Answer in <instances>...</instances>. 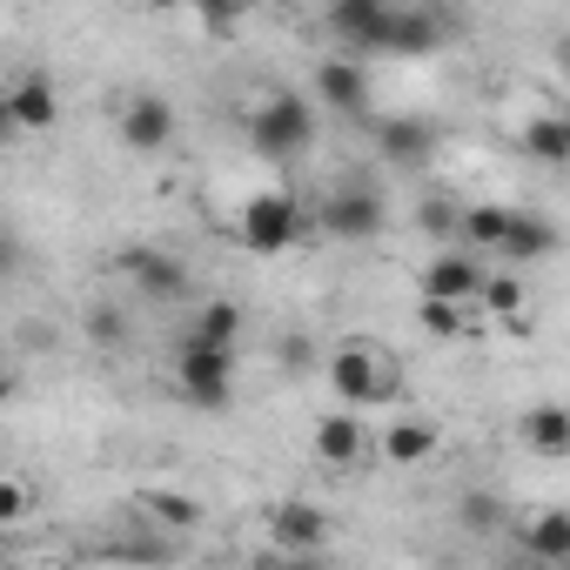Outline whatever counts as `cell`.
I'll return each instance as SVG.
<instances>
[{
  "label": "cell",
  "instance_id": "cell-1",
  "mask_svg": "<svg viewBox=\"0 0 570 570\" xmlns=\"http://www.w3.org/2000/svg\"><path fill=\"white\" fill-rule=\"evenodd\" d=\"M175 390H181V403L222 416L235 403V343H215V336L188 330L175 343Z\"/></svg>",
  "mask_w": 570,
  "mask_h": 570
},
{
  "label": "cell",
  "instance_id": "cell-2",
  "mask_svg": "<svg viewBox=\"0 0 570 570\" xmlns=\"http://www.w3.org/2000/svg\"><path fill=\"white\" fill-rule=\"evenodd\" d=\"M330 390H336V403H350V410L390 403V396H396V363H390V350L370 343V336H343V343L330 350Z\"/></svg>",
  "mask_w": 570,
  "mask_h": 570
},
{
  "label": "cell",
  "instance_id": "cell-3",
  "mask_svg": "<svg viewBox=\"0 0 570 570\" xmlns=\"http://www.w3.org/2000/svg\"><path fill=\"white\" fill-rule=\"evenodd\" d=\"M235 235H242L248 255H289V248L309 235V215H303V202H296L289 188H262V195L242 202Z\"/></svg>",
  "mask_w": 570,
  "mask_h": 570
},
{
  "label": "cell",
  "instance_id": "cell-4",
  "mask_svg": "<svg viewBox=\"0 0 570 570\" xmlns=\"http://www.w3.org/2000/svg\"><path fill=\"white\" fill-rule=\"evenodd\" d=\"M248 141H255V155H268V161H296V155H309V141H316V108H309L303 95H268V101L255 108V121H248Z\"/></svg>",
  "mask_w": 570,
  "mask_h": 570
},
{
  "label": "cell",
  "instance_id": "cell-5",
  "mask_svg": "<svg viewBox=\"0 0 570 570\" xmlns=\"http://www.w3.org/2000/svg\"><path fill=\"white\" fill-rule=\"evenodd\" d=\"M383 222H390V208L370 181H343L336 195H323V215H316V228L336 235V242H376Z\"/></svg>",
  "mask_w": 570,
  "mask_h": 570
},
{
  "label": "cell",
  "instance_id": "cell-6",
  "mask_svg": "<svg viewBox=\"0 0 570 570\" xmlns=\"http://www.w3.org/2000/svg\"><path fill=\"white\" fill-rule=\"evenodd\" d=\"M390 21H396L390 0H330L323 8V28L350 55H390Z\"/></svg>",
  "mask_w": 570,
  "mask_h": 570
},
{
  "label": "cell",
  "instance_id": "cell-7",
  "mask_svg": "<svg viewBox=\"0 0 570 570\" xmlns=\"http://www.w3.org/2000/svg\"><path fill=\"white\" fill-rule=\"evenodd\" d=\"M316 95H323V108L343 115V121H363V115L376 108L363 55H330V61H316Z\"/></svg>",
  "mask_w": 570,
  "mask_h": 570
},
{
  "label": "cell",
  "instance_id": "cell-8",
  "mask_svg": "<svg viewBox=\"0 0 570 570\" xmlns=\"http://www.w3.org/2000/svg\"><path fill=\"white\" fill-rule=\"evenodd\" d=\"M168 141H175V101L155 95V88L128 95V101H121V148H128V155H161Z\"/></svg>",
  "mask_w": 570,
  "mask_h": 570
},
{
  "label": "cell",
  "instance_id": "cell-9",
  "mask_svg": "<svg viewBox=\"0 0 570 570\" xmlns=\"http://www.w3.org/2000/svg\"><path fill=\"white\" fill-rule=\"evenodd\" d=\"M115 262H121V275L135 282L148 303H181V296H188V262H175L168 248H141V242H135V248H121Z\"/></svg>",
  "mask_w": 570,
  "mask_h": 570
},
{
  "label": "cell",
  "instance_id": "cell-10",
  "mask_svg": "<svg viewBox=\"0 0 570 570\" xmlns=\"http://www.w3.org/2000/svg\"><path fill=\"white\" fill-rule=\"evenodd\" d=\"M483 255L470 248V242H456V248H443V255H430V268H423V296H443V303H476L483 296Z\"/></svg>",
  "mask_w": 570,
  "mask_h": 570
},
{
  "label": "cell",
  "instance_id": "cell-11",
  "mask_svg": "<svg viewBox=\"0 0 570 570\" xmlns=\"http://www.w3.org/2000/svg\"><path fill=\"white\" fill-rule=\"evenodd\" d=\"M55 121H61L55 81H48V75H21V81L8 88V128H14V135H55Z\"/></svg>",
  "mask_w": 570,
  "mask_h": 570
},
{
  "label": "cell",
  "instance_id": "cell-12",
  "mask_svg": "<svg viewBox=\"0 0 570 570\" xmlns=\"http://www.w3.org/2000/svg\"><path fill=\"white\" fill-rule=\"evenodd\" d=\"M268 537H275L282 550L309 557V550H323V543H330V517H323L316 503L289 497V503H275V510H268Z\"/></svg>",
  "mask_w": 570,
  "mask_h": 570
},
{
  "label": "cell",
  "instance_id": "cell-13",
  "mask_svg": "<svg viewBox=\"0 0 570 570\" xmlns=\"http://www.w3.org/2000/svg\"><path fill=\"white\" fill-rule=\"evenodd\" d=\"M376 148H383L390 168H423V161L436 155V135H430V121H416V115H383V121H376Z\"/></svg>",
  "mask_w": 570,
  "mask_h": 570
},
{
  "label": "cell",
  "instance_id": "cell-14",
  "mask_svg": "<svg viewBox=\"0 0 570 570\" xmlns=\"http://www.w3.org/2000/svg\"><path fill=\"white\" fill-rule=\"evenodd\" d=\"M370 456V430L350 416V410H330L323 423H316V463H330V470H356Z\"/></svg>",
  "mask_w": 570,
  "mask_h": 570
},
{
  "label": "cell",
  "instance_id": "cell-15",
  "mask_svg": "<svg viewBox=\"0 0 570 570\" xmlns=\"http://www.w3.org/2000/svg\"><path fill=\"white\" fill-rule=\"evenodd\" d=\"M430 456H436V423H430V416H396V423L383 430V463L416 470V463H430Z\"/></svg>",
  "mask_w": 570,
  "mask_h": 570
},
{
  "label": "cell",
  "instance_id": "cell-16",
  "mask_svg": "<svg viewBox=\"0 0 570 570\" xmlns=\"http://www.w3.org/2000/svg\"><path fill=\"white\" fill-rule=\"evenodd\" d=\"M517 537L537 563H570V510H537V517H523Z\"/></svg>",
  "mask_w": 570,
  "mask_h": 570
},
{
  "label": "cell",
  "instance_id": "cell-17",
  "mask_svg": "<svg viewBox=\"0 0 570 570\" xmlns=\"http://www.w3.org/2000/svg\"><path fill=\"white\" fill-rule=\"evenodd\" d=\"M523 155L543 168H570V115H530L523 121Z\"/></svg>",
  "mask_w": 570,
  "mask_h": 570
},
{
  "label": "cell",
  "instance_id": "cell-18",
  "mask_svg": "<svg viewBox=\"0 0 570 570\" xmlns=\"http://www.w3.org/2000/svg\"><path fill=\"white\" fill-rule=\"evenodd\" d=\"M497 255H510V262H543V255H557V222L517 208V215H510V235H503Z\"/></svg>",
  "mask_w": 570,
  "mask_h": 570
},
{
  "label": "cell",
  "instance_id": "cell-19",
  "mask_svg": "<svg viewBox=\"0 0 570 570\" xmlns=\"http://www.w3.org/2000/svg\"><path fill=\"white\" fill-rule=\"evenodd\" d=\"M523 443H530L537 456H570V410H563V403L523 410Z\"/></svg>",
  "mask_w": 570,
  "mask_h": 570
},
{
  "label": "cell",
  "instance_id": "cell-20",
  "mask_svg": "<svg viewBox=\"0 0 570 570\" xmlns=\"http://www.w3.org/2000/svg\"><path fill=\"white\" fill-rule=\"evenodd\" d=\"M443 48V21L436 14H416V8H396L390 21V55H436Z\"/></svg>",
  "mask_w": 570,
  "mask_h": 570
},
{
  "label": "cell",
  "instance_id": "cell-21",
  "mask_svg": "<svg viewBox=\"0 0 570 570\" xmlns=\"http://www.w3.org/2000/svg\"><path fill=\"white\" fill-rule=\"evenodd\" d=\"M510 215L517 208H497V202H476V208H463V235L456 242H470V248H503V235H510Z\"/></svg>",
  "mask_w": 570,
  "mask_h": 570
},
{
  "label": "cell",
  "instance_id": "cell-22",
  "mask_svg": "<svg viewBox=\"0 0 570 570\" xmlns=\"http://www.w3.org/2000/svg\"><path fill=\"white\" fill-rule=\"evenodd\" d=\"M141 510H148L155 523H168V530H195V523H202V503L181 497V490H141Z\"/></svg>",
  "mask_w": 570,
  "mask_h": 570
},
{
  "label": "cell",
  "instance_id": "cell-23",
  "mask_svg": "<svg viewBox=\"0 0 570 570\" xmlns=\"http://www.w3.org/2000/svg\"><path fill=\"white\" fill-rule=\"evenodd\" d=\"M476 303H483L497 323H523V303H530V296H523L517 275H483V296H476Z\"/></svg>",
  "mask_w": 570,
  "mask_h": 570
},
{
  "label": "cell",
  "instance_id": "cell-24",
  "mask_svg": "<svg viewBox=\"0 0 570 570\" xmlns=\"http://www.w3.org/2000/svg\"><path fill=\"white\" fill-rule=\"evenodd\" d=\"M416 222H423L436 242H456V235H463V208H456L450 195H423V202H416Z\"/></svg>",
  "mask_w": 570,
  "mask_h": 570
},
{
  "label": "cell",
  "instance_id": "cell-25",
  "mask_svg": "<svg viewBox=\"0 0 570 570\" xmlns=\"http://www.w3.org/2000/svg\"><path fill=\"white\" fill-rule=\"evenodd\" d=\"M195 330H202V336H215V343H242V309L215 296V303H202V309H195Z\"/></svg>",
  "mask_w": 570,
  "mask_h": 570
},
{
  "label": "cell",
  "instance_id": "cell-26",
  "mask_svg": "<svg viewBox=\"0 0 570 570\" xmlns=\"http://www.w3.org/2000/svg\"><path fill=\"white\" fill-rule=\"evenodd\" d=\"M188 8H195V21H202L215 41H228V35H235V21L248 14V0H188Z\"/></svg>",
  "mask_w": 570,
  "mask_h": 570
},
{
  "label": "cell",
  "instance_id": "cell-27",
  "mask_svg": "<svg viewBox=\"0 0 570 570\" xmlns=\"http://www.w3.org/2000/svg\"><path fill=\"white\" fill-rule=\"evenodd\" d=\"M463 309H470V303H443V296H423V303H416V323H423L430 336H456V330H463Z\"/></svg>",
  "mask_w": 570,
  "mask_h": 570
},
{
  "label": "cell",
  "instance_id": "cell-28",
  "mask_svg": "<svg viewBox=\"0 0 570 570\" xmlns=\"http://www.w3.org/2000/svg\"><path fill=\"white\" fill-rule=\"evenodd\" d=\"M88 343H101V350L128 343V316H121L115 303H95V309H88Z\"/></svg>",
  "mask_w": 570,
  "mask_h": 570
},
{
  "label": "cell",
  "instance_id": "cell-29",
  "mask_svg": "<svg viewBox=\"0 0 570 570\" xmlns=\"http://www.w3.org/2000/svg\"><path fill=\"white\" fill-rule=\"evenodd\" d=\"M456 523H463V530H497V523H503V503H497V497H463V503H456Z\"/></svg>",
  "mask_w": 570,
  "mask_h": 570
},
{
  "label": "cell",
  "instance_id": "cell-30",
  "mask_svg": "<svg viewBox=\"0 0 570 570\" xmlns=\"http://www.w3.org/2000/svg\"><path fill=\"white\" fill-rule=\"evenodd\" d=\"M21 517H28V483L8 476V483H0V523H21Z\"/></svg>",
  "mask_w": 570,
  "mask_h": 570
},
{
  "label": "cell",
  "instance_id": "cell-31",
  "mask_svg": "<svg viewBox=\"0 0 570 570\" xmlns=\"http://www.w3.org/2000/svg\"><path fill=\"white\" fill-rule=\"evenodd\" d=\"M282 363L303 370V363H309V336H289V343H282Z\"/></svg>",
  "mask_w": 570,
  "mask_h": 570
},
{
  "label": "cell",
  "instance_id": "cell-32",
  "mask_svg": "<svg viewBox=\"0 0 570 570\" xmlns=\"http://www.w3.org/2000/svg\"><path fill=\"white\" fill-rule=\"evenodd\" d=\"M557 75L570 81V35H557Z\"/></svg>",
  "mask_w": 570,
  "mask_h": 570
},
{
  "label": "cell",
  "instance_id": "cell-33",
  "mask_svg": "<svg viewBox=\"0 0 570 570\" xmlns=\"http://www.w3.org/2000/svg\"><path fill=\"white\" fill-rule=\"evenodd\" d=\"M563 115H570V108H563Z\"/></svg>",
  "mask_w": 570,
  "mask_h": 570
}]
</instances>
